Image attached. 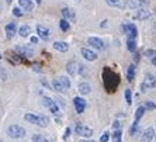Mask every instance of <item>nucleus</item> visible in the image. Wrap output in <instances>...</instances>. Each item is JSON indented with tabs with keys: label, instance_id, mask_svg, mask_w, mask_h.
Masks as SVG:
<instances>
[{
	"label": "nucleus",
	"instance_id": "nucleus-1",
	"mask_svg": "<svg viewBox=\"0 0 156 142\" xmlns=\"http://www.w3.org/2000/svg\"><path fill=\"white\" fill-rule=\"evenodd\" d=\"M24 120H26L27 122H30V124L38 125V127H45L48 122V120L44 115H38V114H34V113L26 114V115H24Z\"/></svg>",
	"mask_w": 156,
	"mask_h": 142
},
{
	"label": "nucleus",
	"instance_id": "nucleus-2",
	"mask_svg": "<svg viewBox=\"0 0 156 142\" xmlns=\"http://www.w3.org/2000/svg\"><path fill=\"white\" fill-rule=\"evenodd\" d=\"M155 87H156V76H153L152 73H146L141 83V91L145 93V91L151 90V89H155Z\"/></svg>",
	"mask_w": 156,
	"mask_h": 142
},
{
	"label": "nucleus",
	"instance_id": "nucleus-3",
	"mask_svg": "<svg viewBox=\"0 0 156 142\" xmlns=\"http://www.w3.org/2000/svg\"><path fill=\"white\" fill-rule=\"evenodd\" d=\"M7 135L11 139H20L26 137V130L20 125H10L7 128Z\"/></svg>",
	"mask_w": 156,
	"mask_h": 142
},
{
	"label": "nucleus",
	"instance_id": "nucleus-4",
	"mask_svg": "<svg viewBox=\"0 0 156 142\" xmlns=\"http://www.w3.org/2000/svg\"><path fill=\"white\" fill-rule=\"evenodd\" d=\"M121 28H122V31L128 35V38L136 40V37H138V30H136L135 24H132V23H125V24L121 26Z\"/></svg>",
	"mask_w": 156,
	"mask_h": 142
},
{
	"label": "nucleus",
	"instance_id": "nucleus-5",
	"mask_svg": "<svg viewBox=\"0 0 156 142\" xmlns=\"http://www.w3.org/2000/svg\"><path fill=\"white\" fill-rule=\"evenodd\" d=\"M42 104H44V107H47L52 114H55V115L59 114V106L56 104L55 100H52L51 97H44L42 98Z\"/></svg>",
	"mask_w": 156,
	"mask_h": 142
},
{
	"label": "nucleus",
	"instance_id": "nucleus-6",
	"mask_svg": "<svg viewBox=\"0 0 156 142\" xmlns=\"http://www.w3.org/2000/svg\"><path fill=\"white\" fill-rule=\"evenodd\" d=\"M75 132L77 135H80V137H83V138H90L91 135H93V130L84 124H77L75 127Z\"/></svg>",
	"mask_w": 156,
	"mask_h": 142
},
{
	"label": "nucleus",
	"instance_id": "nucleus-7",
	"mask_svg": "<svg viewBox=\"0 0 156 142\" xmlns=\"http://www.w3.org/2000/svg\"><path fill=\"white\" fill-rule=\"evenodd\" d=\"M149 0H128L127 2V9L131 10H138V9L148 7Z\"/></svg>",
	"mask_w": 156,
	"mask_h": 142
},
{
	"label": "nucleus",
	"instance_id": "nucleus-8",
	"mask_svg": "<svg viewBox=\"0 0 156 142\" xmlns=\"http://www.w3.org/2000/svg\"><path fill=\"white\" fill-rule=\"evenodd\" d=\"M37 35H38V38H41V40L48 41L51 38V30L48 28V27L42 26V24H38V26H37Z\"/></svg>",
	"mask_w": 156,
	"mask_h": 142
},
{
	"label": "nucleus",
	"instance_id": "nucleus-9",
	"mask_svg": "<svg viewBox=\"0 0 156 142\" xmlns=\"http://www.w3.org/2000/svg\"><path fill=\"white\" fill-rule=\"evenodd\" d=\"M86 106H87V103L84 98L82 97H75L73 98V107H75V110H76V113L82 114L86 110Z\"/></svg>",
	"mask_w": 156,
	"mask_h": 142
},
{
	"label": "nucleus",
	"instance_id": "nucleus-10",
	"mask_svg": "<svg viewBox=\"0 0 156 142\" xmlns=\"http://www.w3.org/2000/svg\"><path fill=\"white\" fill-rule=\"evenodd\" d=\"M87 44L91 48H96V49H104V42L97 37H89L87 38Z\"/></svg>",
	"mask_w": 156,
	"mask_h": 142
},
{
	"label": "nucleus",
	"instance_id": "nucleus-11",
	"mask_svg": "<svg viewBox=\"0 0 156 142\" xmlns=\"http://www.w3.org/2000/svg\"><path fill=\"white\" fill-rule=\"evenodd\" d=\"M4 30H6V37H7L9 40H11V38H14V35L17 34V24H16L14 21H11L4 27Z\"/></svg>",
	"mask_w": 156,
	"mask_h": 142
},
{
	"label": "nucleus",
	"instance_id": "nucleus-12",
	"mask_svg": "<svg viewBox=\"0 0 156 142\" xmlns=\"http://www.w3.org/2000/svg\"><path fill=\"white\" fill-rule=\"evenodd\" d=\"M80 52H82V56H83L86 61H89V62H93V61L97 59V54H96L94 51L89 49V48H82Z\"/></svg>",
	"mask_w": 156,
	"mask_h": 142
},
{
	"label": "nucleus",
	"instance_id": "nucleus-13",
	"mask_svg": "<svg viewBox=\"0 0 156 142\" xmlns=\"http://www.w3.org/2000/svg\"><path fill=\"white\" fill-rule=\"evenodd\" d=\"M153 138H155V130L153 128H146L141 135V142H152Z\"/></svg>",
	"mask_w": 156,
	"mask_h": 142
},
{
	"label": "nucleus",
	"instance_id": "nucleus-14",
	"mask_svg": "<svg viewBox=\"0 0 156 142\" xmlns=\"http://www.w3.org/2000/svg\"><path fill=\"white\" fill-rule=\"evenodd\" d=\"M132 17L135 18V20H146V18H149L151 17V11H148L146 10V7H144V9H138L136 10V13H135Z\"/></svg>",
	"mask_w": 156,
	"mask_h": 142
},
{
	"label": "nucleus",
	"instance_id": "nucleus-15",
	"mask_svg": "<svg viewBox=\"0 0 156 142\" xmlns=\"http://www.w3.org/2000/svg\"><path fill=\"white\" fill-rule=\"evenodd\" d=\"M62 16H63V18L68 20V21H75V20H76V14H75V11H73L70 7L62 9Z\"/></svg>",
	"mask_w": 156,
	"mask_h": 142
},
{
	"label": "nucleus",
	"instance_id": "nucleus-16",
	"mask_svg": "<svg viewBox=\"0 0 156 142\" xmlns=\"http://www.w3.org/2000/svg\"><path fill=\"white\" fill-rule=\"evenodd\" d=\"M105 3L117 9H127V2L125 0H105Z\"/></svg>",
	"mask_w": 156,
	"mask_h": 142
},
{
	"label": "nucleus",
	"instance_id": "nucleus-17",
	"mask_svg": "<svg viewBox=\"0 0 156 142\" xmlns=\"http://www.w3.org/2000/svg\"><path fill=\"white\" fill-rule=\"evenodd\" d=\"M18 6L21 7L23 11H31L34 9L33 0H18Z\"/></svg>",
	"mask_w": 156,
	"mask_h": 142
},
{
	"label": "nucleus",
	"instance_id": "nucleus-18",
	"mask_svg": "<svg viewBox=\"0 0 156 142\" xmlns=\"http://www.w3.org/2000/svg\"><path fill=\"white\" fill-rule=\"evenodd\" d=\"M52 47H54V49H56L59 52H66L69 49V44L65 42V41H55Z\"/></svg>",
	"mask_w": 156,
	"mask_h": 142
},
{
	"label": "nucleus",
	"instance_id": "nucleus-19",
	"mask_svg": "<svg viewBox=\"0 0 156 142\" xmlns=\"http://www.w3.org/2000/svg\"><path fill=\"white\" fill-rule=\"evenodd\" d=\"M77 63L75 62V61H69V62H68V65H66V72L69 73L70 76H75V75H76L77 73Z\"/></svg>",
	"mask_w": 156,
	"mask_h": 142
},
{
	"label": "nucleus",
	"instance_id": "nucleus-20",
	"mask_svg": "<svg viewBox=\"0 0 156 142\" xmlns=\"http://www.w3.org/2000/svg\"><path fill=\"white\" fill-rule=\"evenodd\" d=\"M16 52H17L20 56H27V58H30V56H33V51L31 49H28V48L26 47H16Z\"/></svg>",
	"mask_w": 156,
	"mask_h": 142
},
{
	"label": "nucleus",
	"instance_id": "nucleus-21",
	"mask_svg": "<svg viewBox=\"0 0 156 142\" xmlns=\"http://www.w3.org/2000/svg\"><path fill=\"white\" fill-rule=\"evenodd\" d=\"M51 86H52V90L58 91V93H65V91H66V89L62 86V83L59 82V79H54V80H52Z\"/></svg>",
	"mask_w": 156,
	"mask_h": 142
},
{
	"label": "nucleus",
	"instance_id": "nucleus-22",
	"mask_svg": "<svg viewBox=\"0 0 156 142\" xmlns=\"http://www.w3.org/2000/svg\"><path fill=\"white\" fill-rule=\"evenodd\" d=\"M31 27L27 26V24H24V26L20 27V30H18V35L21 37V38H27V37H30V34H31Z\"/></svg>",
	"mask_w": 156,
	"mask_h": 142
},
{
	"label": "nucleus",
	"instance_id": "nucleus-23",
	"mask_svg": "<svg viewBox=\"0 0 156 142\" xmlns=\"http://www.w3.org/2000/svg\"><path fill=\"white\" fill-rule=\"evenodd\" d=\"M77 90H79L80 94H89L91 91V87L90 84L86 83V82H82V83H79V86H77Z\"/></svg>",
	"mask_w": 156,
	"mask_h": 142
},
{
	"label": "nucleus",
	"instance_id": "nucleus-24",
	"mask_svg": "<svg viewBox=\"0 0 156 142\" xmlns=\"http://www.w3.org/2000/svg\"><path fill=\"white\" fill-rule=\"evenodd\" d=\"M127 79H128V82H132V80L135 79V65H134V63H131V65L128 66V69H127Z\"/></svg>",
	"mask_w": 156,
	"mask_h": 142
},
{
	"label": "nucleus",
	"instance_id": "nucleus-25",
	"mask_svg": "<svg viewBox=\"0 0 156 142\" xmlns=\"http://www.w3.org/2000/svg\"><path fill=\"white\" fill-rule=\"evenodd\" d=\"M31 141L33 142H51V139L47 138L45 135H41V134H34L31 137Z\"/></svg>",
	"mask_w": 156,
	"mask_h": 142
},
{
	"label": "nucleus",
	"instance_id": "nucleus-26",
	"mask_svg": "<svg viewBox=\"0 0 156 142\" xmlns=\"http://www.w3.org/2000/svg\"><path fill=\"white\" fill-rule=\"evenodd\" d=\"M127 48L129 52H135L136 51V40L134 38H128L127 40Z\"/></svg>",
	"mask_w": 156,
	"mask_h": 142
},
{
	"label": "nucleus",
	"instance_id": "nucleus-27",
	"mask_svg": "<svg viewBox=\"0 0 156 142\" xmlns=\"http://www.w3.org/2000/svg\"><path fill=\"white\" fill-rule=\"evenodd\" d=\"M146 108L144 106H139L138 108H136V111H135V121H139L144 117V114H145Z\"/></svg>",
	"mask_w": 156,
	"mask_h": 142
},
{
	"label": "nucleus",
	"instance_id": "nucleus-28",
	"mask_svg": "<svg viewBox=\"0 0 156 142\" xmlns=\"http://www.w3.org/2000/svg\"><path fill=\"white\" fill-rule=\"evenodd\" d=\"M59 27H61V30L62 31H69V28H70V24H69V21L68 20H65V18H62L61 21H59Z\"/></svg>",
	"mask_w": 156,
	"mask_h": 142
},
{
	"label": "nucleus",
	"instance_id": "nucleus-29",
	"mask_svg": "<svg viewBox=\"0 0 156 142\" xmlns=\"http://www.w3.org/2000/svg\"><path fill=\"white\" fill-rule=\"evenodd\" d=\"M58 79H59V82L62 83V86H63L66 90H69L70 89V80L68 79L66 76H61V77H58Z\"/></svg>",
	"mask_w": 156,
	"mask_h": 142
},
{
	"label": "nucleus",
	"instance_id": "nucleus-30",
	"mask_svg": "<svg viewBox=\"0 0 156 142\" xmlns=\"http://www.w3.org/2000/svg\"><path fill=\"white\" fill-rule=\"evenodd\" d=\"M124 96H125V101H127V104L131 106V103H132V91H131L129 89H127L125 93H124Z\"/></svg>",
	"mask_w": 156,
	"mask_h": 142
},
{
	"label": "nucleus",
	"instance_id": "nucleus-31",
	"mask_svg": "<svg viewBox=\"0 0 156 142\" xmlns=\"http://www.w3.org/2000/svg\"><path fill=\"white\" fill-rule=\"evenodd\" d=\"M136 132H138V121H134L132 127L129 128V135H135Z\"/></svg>",
	"mask_w": 156,
	"mask_h": 142
},
{
	"label": "nucleus",
	"instance_id": "nucleus-32",
	"mask_svg": "<svg viewBox=\"0 0 156 142\" xmlns=\"http://www.w3.org/2000/svg\"><path fill=\"white\" fill-rule=\"evenodd\" d=\"M110 132L108 131H105V132H103V135L100 137V142H108L110 141Z\"/></svg>",
	"mask_w": 156,
	"mask_h": 142
},
{
	"label": "nucleus",
	"instance_id": "nucleus-33",
	"mask_svg": "<svg viewBox=\"0 0 156 142\" xmlns=\"http://www.w3.org/2000/svg\"><path fill=\"white\" fill-rule=\"evenodd\" d=\"M145 56H146V58H149V59H152L153 56H156V51H155V49H146V51H145Z\"/></svg>",
	"mask_w": 156,
	"mask_h": 142
},
{
	"label": "nucleus",
	"instance_id": "nucleus-34",
	"mask_svg": "<svg viewBox=\"0 0 156 142\" xmlns=\"http://www.w3.org/2000/svg\"><path fill=\"white\" fill-rule=\"evenodd\" d=\"M13 14H14L16 17H23V10H21V7L18 6V7H14V9H13Z\"/></svg>",
	"mask_w": 156,
	"mask_h": 142
},
{
	"label": "nucleus",
	"instance_id": "nucleus-35",
	"mask_svg": "<svg viewBox=\"0 0 156 142\" xmlns=\"http://www.w3.org/2000/svg\"><path fill=\"white\" fill-rule=\"evenodd\" d=\"M144 107H145L146 110H155V108H156V104H155L153 101H146Z\"/></svg>",
	"mask_w": 156,
	"mask_h": 142
},
{
	"label": "nucleus",
	"instance_id": "nucleus-36",
	"mask_svg": "<svg viewBox=\"0 0 156 142\" xmlns=\"http://www.w3.org/2000/svg\"><path fill=\"white\" fill-rule=\"evenodd\" d=\"M41 84H42V86H45V87H48V89H49V90H51V89H52V86H51V84H49V83H48V82H47V80H45V79H41Z\"/></svg>",
	"mask_w": 156,
	"mask_h": 142
},
{
	"label": "nucleus",
	"instance_id": "nucleus-37",
	"mask_svg": "<svg viewBox=\"0 0 156 142\" xmlns=\"http://www.w3.org/2000/svg\"><path fill=\"white\" fill-rule=\"evenodd\" d=\"M38 40H40L38 37H31V38H30V42L35 45V44H38Z\"/></svg>",
	"mask_w": 156,
	"mask_h": 142
},
{
	"label": "nucleus",
	"instance_id": "nucleus-38",
	"mask_svg": "<svg viewBox=\"0 0 156 142\" xmlns=\"http://www.w3.org/2000/svg\"><path fill=\"white\" fill-rule=\"evenodd\" d=\"M70 135V128H66L65 130V135H63V139H68Z\"/></svg>",
	"mask_w": 156,
	"mask_h": 142
},
{
	"label": "nucleus",
	"instance_id": "nucleus-39",
	"mask_svg": "<svg viewBox=\"0 0 156 142\" xmlns=\"http://www.w3.org/2000/svg\"><path fill=\"white\" fill-rule=\"evenodd\" d=\"M113 127H114V130H120V122H118V121H115V122L113 124Z\"/></svg>",
	"mask_w": 156,
	"mask_h": 142
},
{
	"label": "nucleus",
	"instance_id": "nucleus-40",
	"mask_svg": "<svg viewBox=\"0 0 156 142\" xmlns=\"http://www.w3.org/2000/svg\"><path fill=\"white\" fill-rule=\"evenodd\" d=\"M149 61L152 62V65H155V66H156V56H153V58H152V59H149Z\"/></svg>",
	"mask_w": 156,
	"mask_h": 142
},
{
	"label": "nucleus",
	"instance_id": "nucleus-41",
	"mask_svg": "<svg viewBox=\"0 0 156 142\" xmlns=\"http://www.w3.org/2000/svg\"><path fill=\"white\" fill-rule=\"evenodd\" d=\"M80 142H96V141H91V139H83V141H80Z\"/></svg>",
	"mask_w": 156,
	"mask_h": 142
},
{
	"label": "nucleus",
	"instance_id": "nucleus-42",
	"mask_svg": "<svg viewBox=\"0 0 156 142\" xmlns=\"http://www.w3.org/2000/svg\"><path fill=\"white\" fill-rule=\"evenodd\" d=\"M35 3H37V4H38V6H40V4H41V3H42V0H35Z\"/></svg>",
	"mask_w": 156,
	"mask_h": 142
},
{
	"label": "nucleus",
	"instance_id": "nucleus-43",
	"mask_svg": "<svg viewBox=\"0 0 156 142\" xmlns=\"http://www.w3.org/2000/svg\"><path fill=\"white\" fill-rule=\"evenodd\" d=\"M11 2H13V0H6V3H7V4H10Z\"/></svg>",
	"mask_w": 156,
	"mask_h": 142
},
{
	"label": "nucleus",
	"instance_id": "nucleus-44",
	"mask_svg": "<svg viewBox=\"0 0 156 142\" xmlns=\"http://www.w3.org/2000/svg\"><path fill=\"white\" fill-rule=\"evenodd\" d=\"M153 14H155V17H156V9H153Z\"/></svg>",
	"mask_w": 156,
	"mask_h": 142
},
{
	"label": "nucleus",
	"instance_id": "nucleus-45",
	"mask_svg": "<svg viewBox=\"0 0 156 142\" xmlns=\"http://www.w3.org/2000/svg\"><path fill=\"white\" fill-rule=\"evenodd\" d=\"M0 11H2V4H0Z\"/></svg>",
	"mask_w": 156,
	"mask_h": 142
},
{
	"label": "nucleus",
	"instance_id": "nucleus-46",
	"mask_svg": "<svg viewBox=\"0 0 156 142\" xmlns=\"http://www.w3.org/2000/svg\"><path fill=\"white\" fill-rule=\"evenodd\" d=\"M155 137H156V128H155Z\"/></svg>",
	"mask_w": 156,
	"mask_h": 142
},
{
	"label": "nucleus",
	"instance_id": "nucleus-47",
	"mask_svg": "<svg viewBox=\"0 0 156 142\" xmlns=\"http://www.w3.org/2000/svg\"><path fill=\"white\" fill-rule=\"evenodd\" d=\"M0 142H4V141H3V139H0Z\"/></svg>",
	"mask_w": 156,
	"mask_h": 142
},
{
	"label": "nucleus",
	"instance_id": "nucleus-48",
	"mask_svg": "<svg viewBox=\"0 0 156 142\" xmlns=\"http://www.w3.org/2000/svg\"><path fill=\"white\" fill-rule=\"evenodd\" d=\"M75 2H79V0H75Z\"/></svg>",
	"mask_w": 156,
	"mask_h": 142
}]
</instances>
